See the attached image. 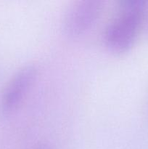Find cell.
Here are the masks:
<instances>
[{
    "label": "cell",
    "instance_id": "obj_3",
    "mask_svg": "<svg viewBox=\"0 0 148 149\" xmlns=\"http://www.w3.org/2000/svg\"><path fill=\"white\" fill-rule=\"evenodd\" d=\"M104 8L102 0H78L68 7L62 20L67 36L77 37L86 33L95 24Z\"/></svg>",
    "mask_w": 148,
    "mask_h": 149
},
{
    "label": "cell",
    "instance_id": "obj_1",
    "mask_svg": "<svg viewBox=\"0 0 148 149\" xmlns=\"http://www.w3.org/2000/svg\"><path fill=\"white\" fill-rule=\"evenodd\" d=\"M148 12V0H120L118 13L105 26L104 45L114 52L128 51L134 44Z\"/></svg>",
    "mask_w": 148,
    "mask_h": 149
},
{
    "label": "cell",
    "instance_id": "obj_2",
    "mask_svg": "<svg viewBox=\"0 0 148 149\" xmlns=\"http://www.w3.org/2000/svg\"><path fill=\"white\" fill-rule=\"evenodd\" d=\"M38 68L35 64L28 63L20 67L7 81L0 100V113L7 116L21 106L36 81Z\"/></svg>",
    "mask_w": 148,
    "mask_h": 149
},
{
    "label": "cell",
    "instance_id": "obj_4",
    "mask_svg": "<svg viewBox=\"0 0 148 149\" xmlns=\"http://www.w3.org/2000/svg\"><path fill=\"white\" fill-rule=\"evenodd\" d=\"M34 149H49V148L47 146H39Z\"/></svg>",
    "mask_w": 148,
    "mask_h": 149
}]
</instances>
